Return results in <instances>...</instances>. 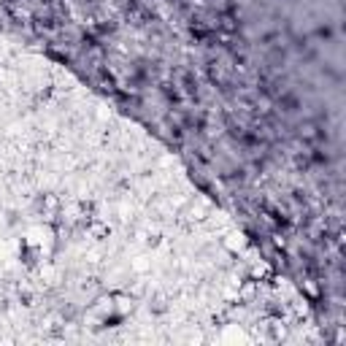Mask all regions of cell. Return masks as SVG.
<instances>
[{
    "mask_svg": "<svg viewBox=\"0 0 346 346\" xmlns=\"http://www.w3.org/2000/svg\"><path fill=\"white\" fill-rule=\"evenodd\" d=\"M130 270H132V274H149V270H152V260L149 257H136V260H132V262H130Z\"/></svg>",
    "mask_w": 346,
    "mask_h": 346,
    "instance_id": "1",
    "label": "cell"
}]
</instances>
